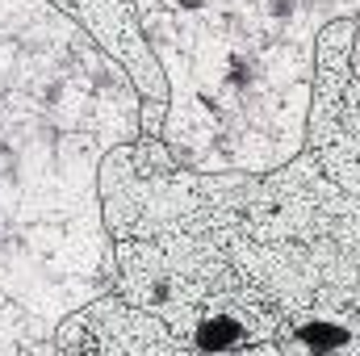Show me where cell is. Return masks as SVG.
Returning <instances> with one entry per match:
<instances>
[{
  "mask_svg": "<svg viewBox=\"0 0 360 356\" xmlns=\"http://www.w3.org/2000/svg\"><path fill=\"white\" fill-rule=\"evenodd\" d=\"M235 344H243V327L239 323H226V319H210V323H201V331H197V348H235Z\"/></svg>",
  "mask_w": 360,
  "mask_h": 356,
  "instance_id": "6da1fadb",
  "label": "cell"
}]
</instances>
